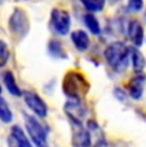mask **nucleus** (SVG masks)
<instances>
[{
	"mask_svg": "<svg viewBox=\"0 0 146 147\" xmlns=\"http://www.w3.org/2000/svg\"><path fill=\"white\" fill-rule=\"evenodd\" d=\"M64 113L67 114L68 119L82 121V119L86 115V107L81 104L80 100L71 98L69 101H67L64 104Z\"/></svg>",
	"mask_w": 146,
	"mask_h": 147,
	"instance_id": "obj_9",
	"label": "nucleus"
},
{
	"mask_svg": "<svg viewBox=\"0 0 146 147\" xmlns=\"http://www.w3.org/2000/svg\"><path fill=\"white\" fill-rule=\"evenodd\" d=\"M10 140L12 143L19 147H30L31 142L28 141V138L26 137L24 132L22 131V128L19 125H13L10 129Z\"/></svg>",
	"mask_w": 146,
	"mask_h": 147,
	"instance_id": "obj_13",
	"label": "nucleus"
},
{
	"mask_svg": "<svg viewBox=\"0 0 146 147\" xmlns=\"http://www.w3.org/2000/svg\"><path fill=\"white\" fill-rule=\"evenodd\" d=\"M3 1H4V0H0V4H3Z\"/></svg>",
	"mask_w": 146,
	"mask_h": 147,
	"instance_id": "obj_21",
	"label": "nucleus"
},
{
	"mask_svg": "<svg viewBox=\"0 0 146 147\" xmlns=\"http://www.w3.org/2000/svg\"><path fill=\"white\" fill-rule=\"evenodd\" d=\"M71 40L78 51H86L90 47L89 35H87V32H85V31H82V30L73 31L71 35Z\"/></svg>",
	"mask_w": 146,
	"mask_h": 147,
	"instance_id": "obj_11",
	"label": "nucleus"
},
{
	"mask_svg": "<svg viewBox=\"0 0 146 147\" xmlns=\"http://www.w3.org/2000/svg\"><path fill=\"white\" fill-rule=\"evenodd\" d=\"M30 21L26 12L21 8H16L9 18V31L17 38H23L28 33Z\"/></svg>",
	"mask_w": 146,
	"mask_h": 147,
	"instance_id": "obj_3",
	"label": "nucleus"
},
{
	"mask_svg": "<svg viewBox=\"0 0 146 147\" xmlns=\"http://www.w3.org/2000/svg\"><path fill=\"white\" fill-rule=\"evenodd\" d=\"M3 82H4L5 87H7V90L9 91L10 95L16 96V97H19V96H22L21 88L18 87V84H17V82H16L14 76H13V73L10 72V70H7V72L3 73Z\"/></svg>",
	"mask_w": 146,
	"mask_h": 147,
	"instance_id": "obj_14",
	"label": "nucleus"
},
{
	"mask_svg": "<svg viewBox=\"0 0 146 147\" xmlns=\"http://www.w3.org/2000/svg\"><path fill=\"white\" fill-rule=\"evenodd\" d=\"M9 58H10L9 47H8V45L4 41L0 40V68L4 67L8 63Z\"/></svg>",
	"mask_w": 146,
	"mask_h": 147,
	"instance_id": "obj_19",
	"label": "nucleus"
},
{
	"mask_svg": "<svg viewBox=\"0 0 146 147\" xmlns=\"http://www.w3.org/2000/svg\"><path fill=\"white\" fill-rule=\"evenodd\" d=\"M23 98H24V102L26 105L32 110V113L36 115L37 118H46L47 115V105L46 102L40 97L36 92L32 91H26L23 94Z\"/></svg>",
	"mask_w": 146,
	"mask_h": 147,
	"instance_id": "obj_6",
	"label": "nucleus"
},
{
	"mask_svg": "<svg viewBox=\"0 0 146 147\" xmlns=\"http://www.w3.org/2000/svg\"><path fill=\"white\" fill-rule=\"evenodd\" d=\"M127 36H128V38H130V41L136 47L142 46V44H144V38H145L144 27L141 26V23H140L137 19H132V21L128 22Z\"/></svg>",
	"mask_w": 146,
	"mask_h": 147,
	"instance_id": "obj_10",
	"label": "nucleus"
},
{
	"mask_svg": "<svg viewBox=\"0 0 146 147\" xmlns=\"http://www.w3.org/2000/svg\"><path fill=\"white\" fill-rule=\"evenodd\" d=\"M146 84V76L144 73H137L133 78H131V81L127 84V91L128 95L131 96L133 100H140L142 97Z\"/></svg>",
	"mask_w": 146,
	"mask_h": 147,
	"instance_id": "obj_8",
	"label": "nucleus"
},
{
	"mask_svg": "<svg viewBox=\"0 0 146 147\" xmlns=\"http://www.w3.org/2000/svg\"><path fill=\"white\" fill-rule=\"evenodd\" d=\"M24 124H26V129L28 132V136L32 141L33 145L36 146H45L47 140L46 129L43 124L40 123L35 117L28 114H24Z\"/></svg>",
	"mask_w": 146,
	"mask_h": 147,
	"instance_id": "obj_4",
	"label": "nucleus"
},
{
	"mask_svg": "<svg viewBox=\"0 0 146 147\" xmlns=\"http://www.w3.org/2000/svg\"><path fill=\"white\" fill-rule=\"evenodd\" d=\"M62 90L64 95L69 98L81 100L83 96L87 95L90 90V83L87 78L78 70H69L66 73L62 82Z\"/></svg>",
	"mask_w": 146,
	"mask_h": 147,
	"instance_id": "obj_1",
	"label": "nucleus"
},
{
	"mask_svg": "<svg viewBox=\"0 0 146 147\" xmlns=\"http://www.w3.org/2000/svg\"><path fill=\"white\" fill-rule=\"evenodd\" d=\"M81 3L91 13L101 12L105 7V0H81Z\"/></svg>",
	"mask_w": 146,
	"mask_h": 147,
	"instance_id": "obj_18",
	"label": "nucleus"
},
{
	"mask_svg": "<svg viewBox=\"0 0 146 147\" xmlns=\"http://www.w3.org/2000/svg\"><path fill=\"white\" fill-rule=\"evenodd\" d=\"M130 59L132 61V68L136 73H141L144 72L145 67H146V59L144 56V54L139 50V47H131L130 49Z\"/></svg>",
	"mask_w": 146,
	"mask_h": 147,
	"instance_id": "obj_12",
	"label": "nucleus"
},
{
	"mask_svg": "<svg viewBox=\"0 0 146 147\" xmlns=\"http://www.w3.org/2000/svg\"><path fill=\"white\" fill-rule=\"evenodd\" d=\"M104 56L108 65L114 72H122L128 65L130 60V47L120 41L109 44L104 50Z\"/></svg>",
	"mask_w": 146,
	"mask_h": 147,
	"instance_id": "obj_2",
	"label": "nucleus"
},
{
	"mask_svg": "<svg viewBox=\"0 0 146 147\" xmlns=\"http://www.w3.org/2000/svg\"><path fill=\"white\" fill-rule=\"evenodd\" d=\"M47 50H49V54L54 58L58 59H67V54L64 51L62 44L57 40H50L49 41V46H47Z\"/></svg>",
	"mask_w": 146,
	"mask_h": 147,
	"instance_id": "obj_16",
	"label": "nucleus"
},
{
	"mask_svg": "<svg viewBox=\"0 0 146 147\" xmlns=\"http://www.w3.org/2000/svg\"><path fill=\"white\" fill-rule=\"evenodd\" d=\"M142 8H144V0H128L127 3V9L130 12H141Z\"/></svg>",
	"mask_w": 146,
	"mask_h": 147,
	"instance_id": "obj_20",
	"label": "nucleus"
},
{
	"mask_svg": "<svg viewBox=\"0 0 146 147\" xmlns=\"http://www.w3.org/2000/svg\"><path fill=\"white\" fill-rule=\"evenodd\" d=\"M72 125V143L74 146H90L91 145V134L87 128L82 125V121L69 119Z\"/></svg>",
	"mask_w": 146,
	"mask_h": 147,
	"instance_id": "obj_7",
	"label": "nucleus"
},
{
	"mask_svg": "<svg viewBox=\"0 0 146 147\" xmlns=\"http://www.w3.org/2000/svg\"><path fill=\"white\" fill-rule=\"evenodd\" d=\"M83 23H85V26L87 27V30L92 33V35H95V36L100 35L101 28H100L99 21H97V18L92 13L85 14V17H83Z\"/></svg>",
	"mask_w": 146,
	"mask_h": 147,
	"instance_id": "obj_15",
	"label": "nucleus"
},
{
	"mask_svg": "<svg viewBox=\"0 0 146 147\" xmlns=\"http://www.w3.org/2000/svg\"><path fill=\"white\" fill-rule=\"evenodd\" d=\"M50 27L58 36H67L71 30V16L67 10L55 8L50 16Z\"/></svg>",
	"mask_w": 146,
	"mask_h": 147,
	"instance_id": "obj_5",
	"label": "nucleus"
},
{
	"mask_svg": "<svg viewBox=\"0 0 146 147\" xmlns=\"http://www.w3.org/2000/svg\"><path fill=\"white\" fill-rule=\"evenodd\" d=\"M0 120L3 123H10L13 120V113L4 97L0 96Z\"/></svg>",
	"mask_w": 146,
	"mask_h": 147,
	"instance_id": "obj_17",
	"label": "nucleus"
},
{
	"mask_svg": "<svg viewBox=\"0 0 146 147\" xmlns=\"http://www.w3.org/2000/svg\"><path fill=\"white\" fill-rule=\"evenodd\" d=\"M0 94H1V86H0Z\"/></svg>",
	"mask_w": 146,
	"mask_h": 147,
	"instance_id": "obj_22",
	"label": "nucleus"
}]
</instances>
